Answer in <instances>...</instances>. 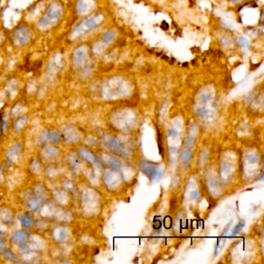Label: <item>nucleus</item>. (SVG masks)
<instances>
[{
  "instance_id": "f257e3e1",
  "label": "nucleus",
  "mask_w": 264,
  "mask_h": 264,
  "mask_svg": "<svg viewBox=\"0 0 264 264\" xmlns=\"http://www.w3.org/2000/svg\"><path fill=\"white\" fill-rule=\"evenodd\" d=\"M140 168L143 173H145L151 179H154L155 177H162V174L158 170V167L156 166L153 165L152 164H150V163L142 161L140 164Z\"/></svg>"
},
{
  "instance_id": "f03ea898",
  "label": "nucleus",
  "mask_w": 264,
  "mask_h": 264,
  "mask_svg": "<svg viewBox=\"0 0 264 264\" xmlns=\"http://www.w3.org/2000/svg\"><path fill=\"white\" fill-rule=\"evenodd\" d=\"M21 143H18L16 144L15 146H13L9 150V152H8L7 154H6V156H7V160L9 163L12 164V163L15 161V160H17V158L20 156V152H21Z\"/></svg>"
},
{
  "instance_id": "7ed1b4c3",
  "label": "nucleus",
  "mask_w": 264,
  "mask_h": 264,
  "mask_svg": "<svg viewBox=\"0 0 264 264\" xmlns=\"http://www.w3.org/2000/svg\"><path fill=\"white\" fill-rule=\"evenodd\" d=\"M231 224H232V222H230L228 224V225L225 227V229H224L223 232H222V236H221V237L218 239V240L217 246H216V247H215V256H217L218 254V252H220L221 251H222V249H223L224 246L225 245V242H226V240H227L226 237H225V234L228 233V229H229V227H230V225H231Z\"/></svg>"
},
{
  "instance_id": "20e7f679",
  "label": "nucleus",
  "mask_w": 264,
  "mask_h": 264,
  "mask_svg": "<svg viewBox=\"0 0 264 264\" xmlns=\"http://www.w3.org/2000/svg\"><path fill=\"white\" fill-rule=\"evenodd\" d=\"M27 238H28V235L23 230L21 231H18L12 236V242L15 244L19 245L20 246H23L25 245L26 242Z\"/></svg>"
},
{
  "instance_id": "39448f33",
  "label": "nucleus",
  "mask_w": 264,
  "mask_h": 264,
  "mask_svg": "<svg viewBox=\"0 0 264 264\" xmlns=\"http://www.w3.org/2000/svg\"><path fill=\"white\" fill-rule=\"evenodd\" d=\"M44 140L46 141H50V142H59L60 140V135L56 131H46L44 132Z\"/></svg>"
},
{
  "instance_id": "423d86ee",
  "label": "nucleus",
  "mask_w": 264,
  "mask_h": 264,
  "mask_svg": "<svg viewBox=\"0 0 264 264\" xmlns=\"http://www.w3.org/2000/svg\"><path fill=\"white\" fill-rule=\"evenodd\" d=\"M27 122V116H23L22 117H20V119H18L16 121V122L14 123V129H15L16 132H20L22 129H23V127L25 126V125Z\"/></svg>"
},
{
  "instance_id": "0eeeda50",
  "label": "nucleus",
  "mask_w": 264,
  "mask_h": 264,
  "mask_svg": "<svg viewBox=\"0 0 264 264\" xmlns=\"http://www.w3.org/2000/svg\"><path fill=\"white\" fill-rule=\"evenodd\" d=\"M19 219L21 222L22 225L25 228H30L33 224V220L28 215H21L19 216Z\"/></svg>"
},
{
  "instance_id": "6e6552de",
  "label": "nucleus",
  "mask_w": 264,
  "mask_h": 264,
  "mask_svg": "<svg viewBox=\"0 0 264 264\" xmlns=\"http://www.w3.org/2000/svg\"><path fill=\"white\" fill-rule=\"evenodd\" d=\"M3 257H4L6 260H9L11 262H13V263H18V260H17V257L13 254V252L10 250V249H6L3 252Z\"/></svg>"
},
{
  "instance_id": "1a4fd4ad",
  "label": "nucleus",
  "mask_w": 264,
  "mask_h": 264,
  "mask_svg": "<svg viewBox=\"0 0 264 264\" xmlns=\"http://www.w3.org/2000/svg\"><path fill=\"white\" fill-rule=\"evenodd\" d=\"M115 38V33L112 30L106 32L105 34L102 36V41L105 43H109L113 41Z\"/></svg>"
},
{
  "instance_id": "9d476101",
  "label": "nucleus",
  "mask_w": 264,
  "mask_h": 264,
  "mask_svg": "<svg viewBox=\"0 0 264 264\" xmlns=\"http://www.w3.org/2000/svg\"><path fill=\"white\" fill-rule=\"evenodd\" d=\"M41 204V199L38 198H32L30 201H29V205H30L31 210L35 211L40 207Z\"/></svg>"
},
{
  "instance_id": "9b49d317",
  "label": "nucleus",
  "mask_w": 264,
  "mask_h": 264,
  "mask_svg": "<svg viewBox=\"0 0 264 264\" xmlns=\"http://www.w3.org/2000/svg\"><path fill=\"white\" fill-rule=\"evenodd\" d=\"M245 226V222L244 221H240L239 223L235 226V228L233 230V236H236V234L239 233V232L241 231L243 228V227Z\"/></svg>"
},
{
  "instance_id": "f8f14e48",
  "label": "nucleus",
  "mask_w": 264,
  "mask_h": 264,
  "mask_svg": "<svg viewBox=\"0 0 264 264\" xmlns=\"http://www.w3.org/2000/svg\"><path fill=\"white\" fill-rule=\"evenodd\" d=\"M191 157V152L190 150H185L180 155V159L182 160V161L184 162H188L190 161Z\"/></svg>"
},
{
  "instance_id": "ddd939ff",
  "label": "nucleus",
  "mask_w": 264,
  "mask_h": 264,
  "mask_svg": "<svg viewBox=\"0 0 264 264\" xmlns=\"http://www.w3.org/2000/svg\"><path fill=\"white\" fill-rule=\"evenodd\" d=\"M238 44L240 46L243 47H246L249 45V41H248V39H246V37H243V36H240L238 38Z\"/></svg>"
},
{
  "instance_id": "4468645a",
  "label": "nucleus",
  "mask_w": 264,
  "mask_h": 264,
  "mask_svg": "<svg viewBox=\"0 0 264 264\" xmlns=\"http://www.w3.org/2000/svg\"><path fill=\"white\" fill-rule=\"evenodd\" d=\"M211 99H212V95H211V94L207 93V92H204L201 95V100L204 103L210 102Z\"/></svg>"
},
{
  "instance_id": "2eb2a0df",
  "label": "nucleus",
  "mask_w": 264,
  "mask_h": 264,
  "mask_svg": "<svg viewBox=\"0 0 264 264\" xmlns=\"http://www.w3.org/2000/svg\"><path fill=\"white\" fill-rule=\"evenodd\" d=\"M197 114L199 116H204L208 114V110L205 108H199L197 110Z\"/></svg>"
},
{
  "instance_id": "dca6fc26",
  "label": "nucleus",
  "mask_w": 264,
  "mask_h": 264,
  "mask_svg": "<svg viewBox=\"0 0 264 264\" xmlns=\"http://www.w3.org/2000/svg\"><path fill=\"white\" fill-rule=\"evenodd\" d=\"M109 144L112 147H113V148L119 149V143L117 140H116V139H113V140L109 142Z\"/></svg>"
},
{
  "instance_id": "f3484780",
  "label": "nucleus",
  "mask_w": 264,
  "mask_h": 264,
  "mask_svg": "<svg viewBox=\"0 0 264 264\" xmlns=\"http://www.w3.org/2000/svg\"><path fill=\"white\" fill-rule=\"evenodd\" d=\"M110 165L112 166V167H113L114 168H116V169H118V168L119 167V164L117 162V161H116V160H111L109 162Z\"/></svg>"
},
{
  "instance_id": "a211bd4d",
  "label": "nucleus",
  "mask_w": 264,
  "mask_h": 264,
  "mask_svg": "<svg viewBox=\"0 0 264 264\" xmlns=\"http://www.w3.org/2000/svg\"><path fill=\"white\" fill-rule=\"evenodd\" d=\"M6 249V243L3 240H0V252L3 251Z\"/></svg>"
},
{
  "instance_id": "6ab92c4d",
  "label": "nucleus",
  "mask_w": 264,
  "mask_h": 264,
  "mask_svg": "<svg viewBox=\"0 0 264 264\" xmlns=\"http://www.w3.org/2000/svg\"><path fill=\"white\" fill-rule=\"evenodd\" d=\"M198 196H199V194H198V191L191 192V198H193V199H196V198H198Z\"/></svg>"
},
{
  "instance_id": "aec40b11",
  "label": "nucleus",
  "mask_w": 264,
  "mask_h": 264,
  "mask_svg": "<svg viewBox=\"0 0 264 264\" xmlns=\"http://www.w3.org/2000/svg\"><path fill=\"white\" fill-rule=\"evenodd\" d=\"M177 132L174 129H171L169 130V135L171 137H174V136H177Z\"/></svg>"
},
{
  "instance_id": "412c9836",
  "label": "nucleus",
  "mask_w": 264,
  "mask_h": 264,
  "mask_svg": "<svg viewBox=\"0 0 264 264\" xmlns=\"http://www.w3.org/2000/svg\"><path fill=\"white\" fill-rule=\"evenodd\" d=\"M257 160H258V158H257V156H250V159H249V161H250L251 163H256L257 161Z\"/></svg>"
},
{
  "instance_id": "4be33fe9",
  "label": "nucleus",
  "mask_w": 264,
  "mask_h": 264,
  "mask_svg": "<svg viewBox=\"0 0 264 264\" xmlns=\"http://www.w3.org/2000/svg\"><path fill=\"white\" fill-rule=\"evenodd\" d=\"M194 143V139L190 138L189 140H188V145L189 146H193Z\"/></svg>"
},
{
  "instance_id": "5701e85b",
  "label": "nucleus",
  "mask_w": 264,
  "mask_h": 264,
  "mask_svg": "<svg viewBox=\"0 0 264 264\" xmlns=\"http://www.w3.org/2000/svg\"><path fill=\"white\" fill-rule=\"evenodd\" d=\"M2 231H0V236H1V235H2Z\"/></svg>"
}]
</instances>
